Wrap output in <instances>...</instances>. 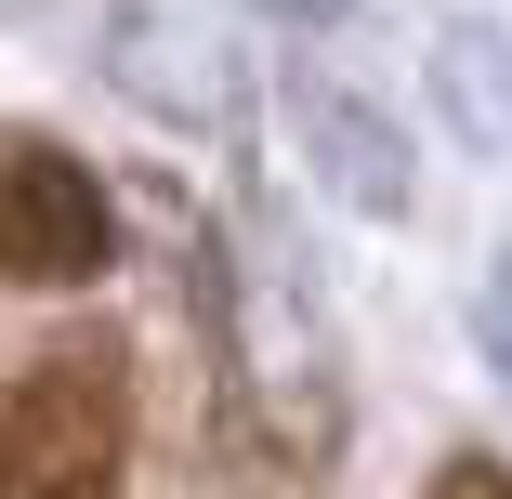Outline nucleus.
Masks as SVG:
<instances>
[{
    "instance_id": "nucleus-4",
    "label": "nucleus",
    "mask_w": 512,
    "mask_h": 499,
    "mask_svg": "<svg viewBox=\"0 0 512 499\" xmlns=\"http://www.w3.org/2000/svg\"><path fill=\"white\" fill-rule=\"evenodd\" d=\"M289 119H302V158H316V184L342 197V211H368V224H394V211H407V132L368 106L355 79L302 66V79H289Z\"/></svg>"
},
{
    "instance_id": "nucleus-1",
    "label": "nucleus",
    "mask_w": 512,
    "mask_h": 499,
    "mask_svg": "<svg viewBox=\"0 0 512 499\" xmlns=\"http://www.w3.org/2000/svg\"><path fill=\"white\" fill-rule=\"evenodd\" d=\"M237 381H250V408L276 447H329V316H316V289L289 276V250L250 237L237 263Z\"/></svg>"
},
{
    "instance_id": "nucleus-7",
    "label": "nucleus",
    "mask_w": 512,
    "mask_h": 499,
    "mask_svg": "<svg viewBox=\"0 0 512 499\" xmlns=\"http://www.w3.org/2000/svg\"><path fill=\"white\" fill-rule=\"evenodd\" d=\"M263 14H276V27H342L355 0H263Z\"/></svg>"
},
{
    "instance_id": "nucleus-6",
    "label": "nucleus",
    "mask_w": 512,
    "mask_h": 499,
    "mask_svg": "<svg viewBox=\"0 0 512 499\" xmlns=\"http://www.w3.org/2000/svg\"><path fill=\"white\" fill-rule=\"evenodd\" d=\"M473 342H486V368L512 381V250L486 263V289H473Z\"/></svg>"
},
{
    "instance_id": "nucleus-3",
    "label": "nucleus",
    "mask_w": 512,
    "mask_h": 499,
    "mask_svg": "<svg viewBox=\"0 0 512 499\" xmlns=\"http://www.w3.org/2000/svg\"><path fill=\"white\" fill-rule=\"evenodd\" d=\"M106 263V197L53 145H0V276H92Z\"/></svg>"
},
{
    "instance_id": "nucleus-2",
    "label": "nucleus",
    "mask_w": 512,
    "mask_h": 499,
    "mask_svg": "<svg viewBox=\"0 0 512 499\" xmlns=\"http://www.w3.org/2000/svg\"><path fill=\"white\" fill-rule=\"evenodd\" d=\"M106 368L92 355H53L27 394H14V421H0V499H92L106 486Z\"/></svg>"
},
{
    "instance_id": "nucleus-5",
    "label": "nucleus",
    "mask_w": 512,
    "mask_h": 499,
    "mask_svg": "<svg viewBox=\"0 0 512 499\" xmlns=\"http://www.w3.org/2000/svg\"><path fill=\"white\" fill-rule=\"evenodd\" d=\"M434 92H447V119H460L486 158H512V40H499L486 14H447V40H434Z\"/></svg>"
}]
</instances>
